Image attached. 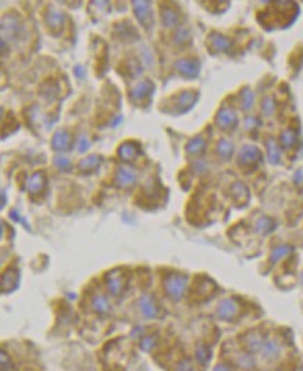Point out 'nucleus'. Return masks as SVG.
I'll return each mask as SVG.
<instances>
[{
    "label": "nucleus",
    "instance_id": "f257e3e1",
    "mask_svg": "<svg viewBox=\"0 0 303 371\" xmlns=\"http://www.w3.org/2000/svg\"><path fill=\"white\" fill-rule=\"evenodd\" d=\"M186 277L178 275V274H171L165 278L164 288L168 293V296L173 299H181L184 295L185 288H186Z\"/></svg>",
    "mask_w": 303,
    "mask_h": 371
},
{
    "label": "nucleus",
    "instance_id": "f03ea898",
    "mask_svg": "<svg viewBox=\"0 0 303 371\" xmlns=\"http://www.w3.org/2000/svg\"><path fill=\"white\" fill-rule=\"evenodd\" d=\"M239 313V305L234 299H224L221 300L219 308H217V316L221 320L230 321L232 318L238 316Z\"/></svg>",
    "mask_w": 303,
    "mask_h": 371
},
{
    "label": "nucleus",
    "instance_id": "7ed1b4c3",
    "mask_svg": "<svg viewBox=\"0 0 303 371\" xmlns=\"http://www.w3.org/2000/svg\"><path fill=\"white\" fill-rule=\"evenodd\" d=\"M125 288V280L122 277L121 271H113L107 277V289L110 290L111 295L117 296L124 292Z\"/></svg>",
    "mask_w": 303,
    "mask_h": 371
},
{
    "label": "nucleus",
    "instance_id": "20e7f679",
    "mask_svg": "<svg viewBox=\"0 0 303 371\" xmlns=\"http://www.w3.org/2000/svg\"><path fill=\"white\" fill-rule=\"evenodd\" d=\"M262 159V154L255 146H245L242 147V150L239 152V163L243 165H249L259 162Z\"/></svg>",
    "mask_w": 303,
    "mask_h": 371
},
{
    "label": "nucleus",
    "instance_id": "39448f33",
    "mask_svg": "<svg viewBox=\"0 0 303 371\" xmlns=\"http://www.w3.org/2000/svg\"><path fill=\"white\" fill-rule=\"evenodd\" d=\"M217 124L220 125V128H231L232 125L237 124V114L232 109H222L217 116Z\"/></svg>",
    "mask_w": 303,
    "mask_h": 371
},
{
    "label": "nucleus",
    "instance_id": "423d86ee",
    "mask_svg": "<svg viewBox=\"0 0 303 371\" xmlns=\"http://www.w3.org/2000/svg\"><path fill=\"white\" fill-rule=\"evenodd\" d=\"M263 344H264V339L256 331L248 334L245 338V346H246L249 352H260L262 348H263Z\"/></svg>",
    "mask_w": 303,
    "mask_h": 371
},
{
    "label": "nucleus",
    "instance_id": "0eeeda50",
    "mask_svg": "<svg viewBox=\"0 0 303 371\" xmlns=\"http://www.w3.org/2000/svg\"><path fill=\"white\" fill-rule=\"evenodd\" d=\"M139 308H141V311L142 314L147 318H153V317L157 316V308L153 302V299L149 298V296H142L141 300H139Z\"/></svg>",
    "mask_w": 303,
    "mask_h": 371
},
{
    "label": "nucleus",
    "instance_id": "6e6552de",
    "mask_svg": "<svg viewBox=\"0 0 303 371\" xmlns=\"http://www.w3.org/2000/svg\"><path fill=\"white\" fill-rule=\"evenodd\" d=\"M260 352L263 354V357H266V359H274V357H277L280 354L281 348H280V345L277 344L274 339H268V341H264L263 348H262Z\"/></svg>",
    "mask_w": 303,
    "mask_h": 371
},
{
    "label": "nucleus",
    "instance_id": "1a4fd4ad",
    "mask_svg": "<svg viewBox=\"0 0 303 371\" xmlns=\"http://www.w3.org/2000/svg\"><path fill=\"white\" fill-rule=\"evenodd\" d=\"M181 73L188 75V77H195L198 75V71H199V64L195 60H182L181 63L178 64Z\"/></svg>",
    "mask_w": 303,
    "mask_h": 371
},
{
    "label": "nucleus",
    "instance_id": "9d476101",
    "mask_svg": "<svg viewBox=\"0 0 303 371\" xmlns=\"http://www.w3.org/2000/svg\"><path fill=\"white\" fill-rule=\"evenodd\" d=\"M274 228H276V223L268 217H262L256 223V232L262 234V235H266L268 232H271Z\"/></svg>",
    "mask_w": 303,
    "mask_h": 371
},
{
    "label": "nucleus",
    "instance_id": "9b49d317",
    "mask_svg": "<svg viewBox=\"0 0 303 371\" xmlns=\"http://www.w3.org/2000/svg\"><path fill=\"white\" fill-rule=\"evenodd\" d=\"M291 252H292V247H291V246H288V245H281V246H278V247H276V249L271 252L270 260L273 263H276L278 262V260H281V259H284L285 256H288Z\"/></svg>",
    "mask_w": 303,
    "mask_h": 371
},
{
    "label": "nucleus",
    "instance_id": "f8f14e48",
    "mask_svg": "<svg viewBox=\"0 0 303 371\" xmlns=\"http://www.w3.org/2000/svg\"><path fill=\"white\" fill-rule=\"evenodd\" d=\"M211 43H213V47H214L216 50H227V49L230 47L228 39L221 37V35H217V34L211 35Z\"/></svg>",
    "mask_w": 303,
    "mask_h": 371
},
{
    "label": "nucleus",
    "instance_id": "ddd939ff",
    "mask_svg": "<svg viewBox=\"0 0 303 371\" xmlns=\"http://www.w3.org/2000/svg\"><path fill=\"white\" fill-rule=\"evenodd\" d=\"M70 145V138L65 132H59L53 139V146L57 147V150H64Z\"/></svg>",
    "mask_w": 303,
    "mask_h": 371
},
{
    "label": "nucleus",
    "instance_id": "4468645a",
    "mask_svg": "<svg viewBox=\"0 0 303 371\" xmlns=\"http://www.w3.org/2000/svg\"><path fill=\"white\" fill-rule=\"evenodd\" d=\"M92 308L98 311V313H106L107 310H109V303H107V300L104 296H101V295H98V296H95L92 300Z\"/></svg>",
    "mask_w": 303,
    "mask_h": 371
},
{
    "label": "nucleus",
    "instance_id": "2eb2a0df",
    "mask_svg": "<svg viewBox=\"0 0 303 371\" xmlns=\"http://www.w3.org/2000/svg\"><path fill=\"white\" fill-rule=\"evenodd\" d=\"M210 356L211 352L210 349H209V346H206V345L201 344L198 346V349H196V357H198V360L202 363V364H206V363L210 360Z\"/></svg>",
    "mask_w": 303,
    "mask_h": 371
},
{
    "label": "nucleus",
    "instance_id": "dca6fc26",
    "mask_svg": "<svg viewBox=\"0 0 303 371\" xmlns=\"http://www.w3.org/2000/svg\"><path fill=\"white\" fill-rule=\"evenodd\" d=\"M267 152H268V159H270V162L271 163H277L278 160H280V150H278V147H277L276 141H273V139H270L268 142H267Z\"/></svg>",
    "mask_w": 303,
    "mask_h": 371
},
{
    "label": "nucleus",
    "instance_id": "f3484780",
    "mask_svg": "<svg viewBox=\"0 0 303 371\" xmlns=\"http://www.w3.org/2000/svg\"><path fill=\"white\" fill-rule=\"evenodd\" d=\"M281 142H283V145H284L285 147H291V146H294L295 142H296V135H295L291 129H288V131H285L284 134L281 135Z\"/></svg>",
    "mask_w": 303,
    "mask_h": 371
},
{
    "label": "nucleus",
    "instance_id": "a211bd4d",
    "mask_svg": "<svg viewBox=\"0 0 303 371\" xmlns=\"http://www.w3.org/2000/svg\"><path fill=\"white\" fill-rule=\"evenodd\" d=\"M203 147H204V141H203L202 138H196V139H193V141L189 142L188 150L191 153H199V152H202Z\"/></svg>",
    "mask_w": 303,
    "mask_h": 371
},
{
    "label": "nucleus",
    "instance_id": "6ab92c4d",
    "mask_svg": "<svg viewBox=\"0 0 303 371\" xmlns=\"http://www.w3.org/2000/svg\"><path fill=\"white\" fill-rule=\"evenodd\" d=\"M232 192H234V198L235 199H245L248 196V189L243 184H235L234 188H232Z\"/></svg>",
    "mask_w": 303,
    "mask_h": 371
},
{
    "label": "nucleus",
    "instance_id": "aec40b11",
    "mask_svg": "<svg viewBox=\"0 0 303 371\" xmlns=\"http://www.w3.org/2000/svg\"><path fill=\"white\" fill-rule=\"evenodd\" d=\"M219 152L222 157H230L232 154V145L227 141H221L219 144Z\"/></svg>",
    "mask_w": 303,
    "mask_h": 371
},
{
    "label": "nucleus",
    "instance_id": "412c9836",
    "mask_svg": "<svg viewBox=\"0 0 303 371\" xmlns=\"http://www.w3.org/2000/svg\"><path fill=\"white\" fill-rule=\"evenodd\" d=\"M120 156H122L124 159H132L134 156H135V150H134V147L131 144H125V145L122 146L121 149H120Z\"/></svg>",
    "mask_w": 303,
    "mask_h": 371
},
{
    "label": "nucleus",
    "instance_id": "4be33fe9",
    "mask_svg": "<svg viewBox=\"0 0 303 371\" xmlns=\"http://www.w3.org/2000/svg\"><path fill=\"white\" fill-rule=\"evenodd\" d=\"M252 103H253V95L249 91L243 92L242 93V107L245 110H249L252 107Z\"/></svg>",
    "mask_w": 303,
    "mask_h": 371
},
{
    "label": "nucleus",
    "instance_id": "5701e85b",
    "mask_svg": "<svg viewBox=\"0 0 303 371\" xmlns=\"http://www.w3.org/2000/svg\"><path fill=\"white\" fill-rule=\"evenodd\" d=\"M238 363L241 364V366H243V367H252L253 364H255V362L252 360V357L250 356H248V354H239L238 356Z\"/></svg>",
    "mask_w": 303,
    "mask_h": 371
},
{
    "label": "nucleus",
    "instance_id": "b1692460",
    "mask_svg": "<svg viewBox=\"0 0 303 371\" xmlns=\"http://www.w3.org/2000/svg\"><path fill=\"white\" fill-rule=\"evenodd\" d=\"M155 341H156V339H155L153 336H146V338H143V341H142V349H145V350L153 349Z\"/></svg>",
    "mask_w": 303,
    "mask_h": 371
},
{
    "label": "nucleus",
    "instance_id": "393cba45",
    "mask_svg": "<svg viewBox=\"0 0 303 371\" xmlns=\"http://www.w3.org/2000/svg\"><path fill=\"white\" fill-rule=\"evenodd\" d=\"M120 178L122 180V184H124V185H128V184H131V182L134 181V175H132V174L127 175V172L124 171V170L120 171Z\"/></svg>",
    "mask_w": 303,
    "mask_h": 371
},
{
    "label": "nucleus",
    "instance_id": "a878e982",
    "mask_svg": "<svg viewBox=\"0 0 303 371\" xmlns=\"http://www.w3.org/2000/svg\"><path fill=\"white\" fill-rule=\"evenodd\" d=\"M263 109L266 111V114H271L273 113V110H274V104H273V100L271 98H266L264 99V106H263Z\"/></svg>",
    "mask_w": 303,
    "mask_h": 371
},
{
    "label": "nucleus",
    "instance_id": "bb28decb",
    "mask_svg": "<svg viewBox=\"0 0 303 371\" xmlns=\"http://www.w3.org/2000/svg\"><path fill=\"white\" fill-rule=\"evenodd\" d=\"M177 371H192L191 363L188 362V360H182V362L178 364V367H177Z\"/></svg>",
    "mask_w": 303,
    "mask_h": 371
},
{
    "label": "nucleus",
    "instance_id": "cd10ccee",
    "mask_svg": "<svg viewBox=\"0 0 303 371\" xmlns=\"http://www.w3.org/2000/svg\"><path fill=\"white\" fill-rule=\"evenodd\" d=\"M213 371H232V367H231L230 364H227V363H220V364H217L214 367Z\"/></svg>",
    "mask_w": 303,
    "mask_h": 371
},
{
    "label": "nucleus",
    "instance_id": "c85d7f7f",
    "mask_svg": "<svg viewBox=\"0 0 303 371\" xmlns=\"http://www.w3.org/2000/svg\"><path fill=\"white\" fill-rule=\"evenodd\" d=\"M301 280H302V284H303V272H302V275H301Z\"/></svg>",
    "mask_w": 303,
    "mask_h": 371
},
{
    "label": "nucleus",
    "instance_id": "c756f323",
    "mask_svg": "<svg viewBox=\"0 0 303 371\" xmlns=\"http://www.w3.org/2000/svg\"><path fill=\"white\" fill-rule=\"evenodd\" d=\"M302 198H303V190H302Z\"/></svg>",
    "mask_w": 303,
    "mask_h": 371
}]
</instances>
